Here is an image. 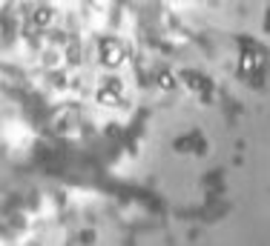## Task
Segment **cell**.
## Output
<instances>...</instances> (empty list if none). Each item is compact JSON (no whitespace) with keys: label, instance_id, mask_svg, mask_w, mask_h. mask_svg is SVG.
<instances>
[{"label":"cell","instance_id":"6da1fadb","mask_svg":"<svg viewBox=\"0 0 270 246\" xmlns=\"http://www.w3.org/2000/svg\"><path fill=\"white\" fill-rule=\"evenodd\" d=\"M101 60L107 63V66H118V63L124 60V46L121 43H104L101 46Z\"/></svg>","mask_w":270,"mask_h":246},{"label":"cell","instance_id":"7a4b0ae2","mask_svg":"<svg viewBox=\"0 0 270 246\" xmlns=\"http://www.w3.org/2000/svg\"><path fill=\"white\" fill-rule=\"evenodd\" d=\"M52 20H55V12L52 9H37L35 15H32V29H49L52 26Z\"/></svg>","mask_w":270,"mask_h":246}]
</instances>
